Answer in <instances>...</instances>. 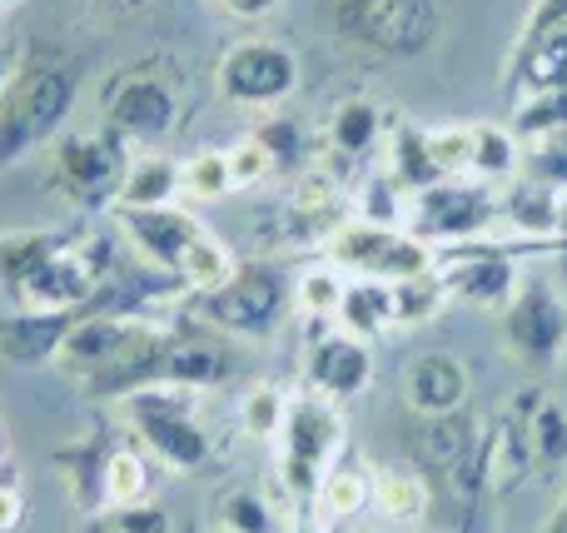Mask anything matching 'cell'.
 I'll list each match as a JSON object with an SVG mask.
<instances>
[{"instance_id": "cell-1", "label": "cell", "mask_w": 567, "mask_h": 533, "mask_svg": "<svg viewBox=\"0 0 567 533\" xmlns=\"http://www.w3.org/2000/svg\"><path fill=\"white\" fill-rule=\"evenodd\" d=\"M80 85L85 70L60 50H30L20 60L0 95V170L20 165L25 155L65 135L80 105Z\"/></svg>"}, {"instance_id": "cell-2", "label": "cell", "mask_w": 567, "mask_h": 533, "mask_svg": "<svg viewBox=\"0 0 567 533\" xmlns=\"http://www.w3.org/2000/svg\"><path fill=\"white\" fill-rule=\"evenodd\" d=\"M120 419L130 424L125 434L169 474L199 479L219 464V444L209 434V424L199 419V389H140V394L120 399Z\"/></svg>"}, {"instance_id": "cell-3", "label": "cell", "mask_w": 567, "mask_h": 533, "mask_svg": "<svg viewBox=\"0 0 567 533\" xmlns=\"http://www.w3.org/2000/svg\"><path fill=\"white\" fill-rule=\"evenodd\" d=\"M323 20L339 40L383 60H413L439 45L449 0H323Z\"/></svg>"}, {"instance_id": "cell-4", "label": "cell", "mask_w": 567, "mask_h": 533, "mask_svg": "<svg viewBox=\"0 0 567 533\" xmlns=\"http://www.w3.org/2000/svg\"><path fill=\"white\" fill-rule=\"evenodd\" d=\"M100 115H105V130H115L130 150H159L185 120L179 75L165 70L159 60L120 65L100 85Z\"/></svg>"}, {"instance_id": "cell-5", "label": "cell", "mask_w": 567, "mask_h": 533, "mask_svg": "<svg viewBox=\"0 0 567 533\" xmlns=\"http://www.w3.org/2000/svg\"><path fill=\"white\" fill-rule=\"evenodd\" d=\"M349 454V414L343 404L299 389L289 404V424L279 434V484L293 504H313L323 474Z\"/></svg>"}, {"instance_id": "cell-6", "label": "cell", "mask_w": 567, "mask_h": 533, "mask_svg": "<svg viewBox=\"0 0 567 533\" xmlns=\"http://www.w3.org/2000/svg\"><path fill=\"white\" fill-rule=\"evenodd\" d=\"M293 315V279L275 259H239V269L219 289L199 295V319L229 339H275Z\"/></svg>"}, {"instance_id": "cell-7", "label": "cell", "mask_w": 567, "mask_h": 533, "mask_svg": "<svg viewBox=\"0 0 567 533\" xmlns=\"http://www.w3.org/2000/svg\"><path fill=\"white\" fill-rule=\"evenodd\" d=\"M135 150L115 130H65L50 145V189L85 215H110Z\"/></svg>"}, {"instance_id": "cell-8", "label": "cell", "mask_w": 567, "mask_h": 533, "mask_svg": "<svg viewBox=\"0 0 567 533\" xmlns=\"http://www.w3.org/2000/svg\"><path fill=\"white\" fill-rule=\"evenodd\" d=\"M409 229L419 239L439 245H468V239H503V205L498 185L478 175L439 180V185L419 189L409 209Z\"/></svg>"}, {"instance_id": "cell-9", "label": "cell", "mask_w": 567, "mask_h": 533, "mask_svg": "<svg viewBox=\"0 0 567 533\" xmlns=\"http://www.w3.org/2000/svg\"><path fill=\"white\" fill-rule=\"evenodd\" d=\"M299 55L293 45H284L275 35H245L219 55L215 65V85L219 95L235 110H255V115H269V110L289 105L299 95Z\"/></svg>"}, {"instance_id": "cell-10", "label": "cell", "mask_w": 567, "mask_h": 533, "mask_svg": "<svg viewBox=\"0 0 567 533\" xmlns=\"http://www.w3.org/2000/svg\"><path fill=\"white\" fill-rule=\"evenodd\" d=\"M319 255H323V265L343 269L349 279H383V285H399V279L439 269L433 265V245L419 239L413 229H383L353 215L333 229Z\"/></svg>"}, {"instance_id": "cell-11", "label": "cell", "mask_w": 567, "mask_h": 533, "mask_svg": "<svg viewBox=\"0 0 567 533\" xmlns=\"http://www.w3.org/2000/svg\"><path fill=\"white\" fill-rule=\"evenodd\" d=\"M503 319V349H508L513 365L533 369V375H548L563 365L567 349V299L548 279H528L523 275L518 295L498 309Z\"/></svg>"}, {"instance_id": "cell-12", "label": "cell", "mask_w": 567, "mask_h": 533, "mask_svg": "<svg viewBox=\"0 0 567 533\" xmlns=\"http://www.w3.org/2000/svg\"><path fill=\"white\" fill-rule=\"evenodd\" d=\"M449 299L463 309H503L523 285V259L503 249V239H468V245H439L433 249Z\"/></svg>"}, {"instance_id": "cell-13", "label": "cell", "mask_w": 567, "mask_h": 533, "mask_svg": "<svg viewBox=\"0 0 567 533\" xmlns=\"http://www.w3.org/2000/svg\"><path fill=\"white\" fill-rule=\"evenodd\" d=\"M110 225L125 239L130 255L155 269H169V275H179L185 249L209 229L185 199L179 205H150V209H110Z\"/></svg>"}, {"instance_id": "cell-14", "label": "cell", "mask_w": 567, "mask_h": 533, "mask_svg": "<svg viewBox=\"0 0 567 533\" xmlns=\"http://www.w3.org/2000/svg\"><path fill=\"white\" fill-rule=\"evenodd\" d=\"M303 385L333 404H353L373 385V345L339 325H319L303 349Z\"/></svg>"}, {"instance_id": "cell-15", "label": "cell", "mask_w": 567, "mask_h": 533, "mask_svg": "<svg viewBox=\"0 0 567 533\" xmlns=\"http://www.w3.org/2000/svg\"><path fill=\"white\" fill-rule=\"evenodd\" d=\"M353 215L349 189L333 170H303L289 185V195L279 199V225H284V245H303V249H323L329 235Z\"/></svg>"}, {"instance_id": "cell-16", "label": "cell", "mask_w": 567, "mask_h": 533, "mask_svg": "<svg viewBox=\"0 0 567 533\" xmlns=\"http://www.w3.org/2000/svg\"><path fill=\"white\" fill-rule=\"evenodd\" d=\"M85 309H0V359L16 369H55Z\"/></svg>"}, {"instance_id": "cell-17", "label": "cell", "mask_w": 567, "mask_h": 533, "mask_svg": "<svg viewBox=\"0 0 567 533\" xmlns=\"http://www.w3.org/2000/svg\"><path fill=\"white\" fill-rule=\"evenodd\" d=\"M473 394V375L458 355H413L403 365V404H409L413 419H443V414H458L468 409Z\"/></svg>"}, {"instance_id": "cell-18", "label": "cell", "mask_w": 567, "mask_h": 533, "mask_svg": "<svg viewBox=\"0 0 567 533\" xmlns=\"http://www.w3.org/2000/svg\"><path fill=\"white\" fill-rule=\"evenodd\" d=\"M498 205H503V235L508 239L563 235L567 225V189L528 175V170L513 175L508 185H498Z\"/></svg>"}, {"instance_id": "cell-19", "label": "cell", "mask_w": 567, "mask_h": 533, "mask_svg": "<svg viewBox=\"0 0 567 533\" xmlns=\"http://www.w3.org/2000/svg\"><path fill=\"white\" fill-rule=\"evenodd\" d=\"M140 319H150V315H90V309H85V315H80V325L70 329V339H65V349H60L55 369L65 379H75V385H85L90 375H100V369H105L110 359L130 345V335L140 329Z\"/></svg>"}, {"instance_id": "cell-20", "label": "cell", "mask_w": 567, "mask_h": 533, "mask_svg": "<svg viewBox=\"0 0 567 533\" xmlns=\"http://www.w3.org/2000/svg\"><path fill=\"white\" fill-rule=\"evenodd\" d=\"M393 120H399V115H393L389 105H379V100L349 95V100H339V105L329 110V125H323V145H329L339 160L359 165V160L383 155Z\"/></svg>"}, {"instance_id": "cell-21", "label": "cell", "mask_w": 567, "mask_h": 533, "mask_svg": "<svg viewBox=\"0 0 567 533\" xmlns=\"http://www.w3.org/2000/svg\"><path fill=\"white\" fill-rule=\"evenodd\" d=\"M235 375V359H229L225 345H209V339H185L169 329L165 349H159V369L155 385H175V389H215Z\"/></svg>"}, {"instance_id": "cell-22", "label": "cell", "mask_w": 567, "mask_h": 533, "mask_svg": "<svg viewBox=\"0 0 567 533\" xmlns=\"http://www.w3.org/2000/svg\"><path fill=\"white\" fill-rule=\"evenodd\" d=\"M115 444L120 439L110 434V429H95V434L55 449V469H60V479H65L80 514H105V464H110V454H115Z\"/></svg>"}, {"instance_id": "cell-23", "label": "cell", "mask_w": 567, "mask_h": 533, "mask_svg": "<svg viewBox=\"0 0 567 533\" xmlns=\"http://www.w3.org/2000/svg\"><path fill=\"white\" fill-rule=\"evenodd\" d=\"M553 90H567V25L553 30V35L523 45L518 55H508V95L513 105L533 95H553Z\"/></svg>"}, {"instance_id": "cell-24", "label": "cell", "mask_w": 567, "mask_h": 533, "mask_svg": "<svg viewBox=\"0 0 567 533\" xmlns=\"http://www.w3.org/2000/svg\"><path fill=\"white\" fill-rule=\"evenodd\" d=\"M433 504V479L419 464H389L373 469V514L393 529H409L429 514Z\"/></svg>"}, {"instance_id": "cell-25", "label": "cell", "mask_w": 567, "mask_h": 533, "mask_svg": "<svg viewBox=\"0 0 567 533\" xmlns=\"http://www.w3.org/2000/svg\"><path fill=\"white\" fill-rule=\"evenodd\" d=\"M363 509H373V469L343 454L339 464L323 474L319 494H313V514H319V529H343V524H353Z\"/></svg>"}, {"instance_id": "cell-26", "label": "cell", "mask_w": 567, "mask_h": 533, "mask_svg": "<svg viewBox=\"0 0 567 533\" xmlns=\"http://www.w3.org/2000/svg\"><path fill=\"white\" fill-rule=\"evenodd\" d=\"M179 160L165 150H135L120 180L115 209H150V205H179Z\"/></svg>"}, {"instance_id": "cell-27", "label": "cell", "mask_w": 567, "mask_h": 533, "mask_svg": "<svg viewBox=\"0 0 567 533\" xmlns=\"http://www.w3.org/2000/svg\"><path fill=\"white\" fill-rule=\"evenodd\" d=\"M528 170V145L503 120H473V175L488 185H508L513 175Z\"/></svg>"}, {"instance_id": "cell-28", "label": "cell", "mask_w": 567, "mask_h": 533, "mask_svg": "<svg viewBox=\"0 0 567 533\" xmlns=\"http://www.w3.org/2000/svg\"><path fill=\"white\" fill-rule=\"evenodd\" d=\"M383 170H389L393 180H399L409 195H419V189H429V185H439V165H433V155H429V130L423 125H413V120H393V130H389V145H383Z\"/></svg>"}, {"instance_id": "cell-29", "label": "cell", "mask_w": 567, "mask_h": 533, "mask_svg": "<svg viewBox=\"0 0 567 533\" xmlns=\"http://www.w3.org/2000/svg\"><path fill=\"white\" fill-rule=\"evenodd\" d=\"M219 533H289V519L259 484H229L215 499Z\"/></svg>"}, {"instance_id": "cell-30", "label": "cell", "mask_w": 567, "mask_h": 533, "mask_svg": "<svg viewBox=\"0 0 567 533\" xmlns=\"http://www.w3.org/2000/svg\"><path fill=\"white\" fill-rule=\"evenodd\" d=\"M333 325L359 335V339H369V345L379 335H389L393 329V285H383V279H349Z\"/></svg>"}, {"instance_id": "cell-31", "label": "cell", "mask_w": 567, "mask_h": 533, "mask_svg": "<svg viewBox=\"0 0 567 533\" xmlns=\"http://www.w3.org/2000/svg\"><path fill=\"white\" fill-rule=\"evenodd\" d=\"M289 404H293V394L284 385H275V379H255L235 404L239 434L255 439V444H279L284 424H289Z\"/></svg>"}, {"instance_id": "cell-32", "label": "cell", "mask_w": 567, "mask_h": 533, "mask_svg": "<svg viewBox=\"0 0 567 533\" xmlns=\"http://www.w3.org/2000/svg\"><path fill=\"white\" fill-rule=\"evenodd\" d=\"M239 269V255L235 245H229L225 235H215V229H205V235L195 239V245L185 249V259H179V279H185V295H209V289H219L229 275Z\"/></svg>"}, {"instance_id": "cell-33", "label": "cell", "mask_w": 567, "mask_h": 533, "mask_svg": "<svg viewBox=\"0 0 567 533\" xmlns=\"http://www.w3.org/2000/svg\"><path fill=\"white\" fill-rule=\"evenodd\" d=\"M150 489H155V459L140 444H115L105 464V509L145 504V499H155Z\"/></svg>"}, {"instance_id": "cell-34", "label": "cell", "mask_w": 567, "mask_h": 533, "mask_svg": "<svg viewBox=\"0 0 567 533\" xmlns=\"http://www.w3.org/2000/svg\"><path fill=\"white\" fill-rule=\"evenodd\" d=\"M349 205H353V219H369V225H383V229H409L413 195L389 170H373L359 189H349Z\"/></svg>"}, {"instance_id": "cell-35", "label": "cell", "mask_w": 567, "mask_h": 533, "mask_svg": "<svg viewBox=\"0 0 567 533\" xmlns=\"http://www.w3.org/2000/svg\"><path fill=\"white\" fill-rule=\"evenodd\" d=\"M179 195H185L189 205H215V199L239 195V189H235V175H229L225 150H219V145H205V150H195V155L179 160Z\"/></svg>"}, {"instance_id": "cell-36", "label": "cell", "mask_w": 567, "mask_h": 533, "mask_svg": "<svg viewBox=\"0 0 567 533\" xmlns=\"http://www.w3.org/2000/svg\"><path fill=\"white\" fill-rule=\"evenodd\" d=\"M443 309H453V299H449V285H443L439 269L413 275V279H399V285H393V329L433 325Z\"/></svg>"}, {"instance_id": "cell-37", "label": "cell", "mask_w": 567, "mask_h": 533, "mask_svg": "<svg viewBox=\"0 0 567 533\" xmlns=\"http://www.w3.org/2000/svg\"><path fill=\"white\" fill-rule=\"evenodd\" d=\"M343 285L349 275L333 265H309L299 279H293V315L309 319V325H333L343 305Z\"/></svg>"}, {"instance_id": "cell-38", "label": "cell", "mask_w": 567, "mask_h": 533, "mask_svg": "<svg viewBox=\"0 0 567 533\" xmlns=\"http://www.w3.org/2000/svg\"><path fill=\"white\" fill-rule=\"evenodd\" d=\"M533 464L538 474L567 469V404L548 389H538V404H533Z\"/></svg>"}, {"instance_id": "cell-39", "label": "cell", "mask_w": 567, "mask_h": 533, "mask_svg": "<svg viewBox=\"0 0 567 533\" xmlns=\"http://www.w3.org/2000/svg\"><path fill=\"white\" fill-rule=\"evenodd\" d=\"M508 125L523 135V145H533V140L567 135V90H553V95L518 100V105H513V120H508Z\"/></svg>"}, {"instance_id": "cell-40", "label": "cell", "mask_w": 567, "mask_h": 533, "mask_svg": "<svg viewBox=\"0 0 567 533\" xmlns=\"http://www.w3.org/2000/svg\"><path fill=\"white\" fill-rule=\"evenodd\" d=\"M225 160H229V175H235V189H259L279 175L275 155H269V145L255 135V130L239 135L235 145H225Z\"/></svg>"}, {"instance_id": "cell-41", "label": "cell", "mask_w": 567, "mask_h": 533, "mask_svg": "<svg viewBox=\"0 0 567 533\" xmlns=\"http://www.w3.org/2000/svg\"><path fill=\"white\" fill-rule=\"evenodd\" d=\"M429 155L443 180L473 175V125H429Z\"/></svg>"}, {"instance_id": "cell-42", "label": "cell", "mask_w": 567, "mask_h": 533, "mask_svg": "<svg viewBox=\"0 0 567 533\" xmlns=\"http://www.w3.org/2000/svg\"><path fill=\"white\" fill-rule=\"evenodd\" d=\"M259 140L269 145V155H275V165H279V175H303V130L293 125L289 115H279V110H269L265 115V125L255 130Z\"/></svg>"}, {"instance_id": "cell-43", "label": "cell", "mask_w": 567, "mask_h": 533, "mask_svg": "<svg viewBox=\"0 0 567 533\" xmlns=\"http://www.w3.org/2000/svg\"><path fill=\"white\" fill-rule=\"evenodd\" d=\"M563 25H567V0H533V10L523 16V25H518V35H513L508 55H518L523 45H533V40L553 35V30H563Z\"/></svg>"}, {"instance_id": "cell-44", "label": "cell", "mask_w": 567, "mask_h": 533, "mask_svg": "<svg viewBox=\"0 0 567 533\" xmlns=\"http://www.w3.org/2000/svg\"><path fill=\"white\" fill-rule=\"evenodd\" d=\"M115 514L120 533H179L175 514H169L165 504H155V499H145V504H130V509H110Z\"/></svg>"}, {"instance_id": "cell-45", "label": "cell", "mask_w": 567, "mask_h": 533, "mask_svg": "<svg viewBox=\"0 0 567 533\" xmlns=\"http://www.w3.org/2000/svg\"><path fill=\"white\" fill-rule=\"evenodd\" d=\"M503 249H508L513 259H553L567 285V229L563 235H543V239H508L503 235Z\"/></svg>"}, {"instance_id": "cell-46", "label": "cell", "mask_w": 567, "mask_h": 533, "mask_svg": "<svg viewBox=\"0 0 567 533\" xmlns=\"http://www.w3.org/2000/svg\"><path fill=\"white\" fill-rule=\"evenodd\" d=\"M219 10H225L229 20H239V25H265V20L279 16L284 0H215Z\"/></svg>"}, {"instance_id": "cell-47", "label": "cell", "mask_w": 567, "mask_h": 533, "mask_svg": "<svg viewBox=\"0 0 567 533\" xmlns=\"http://www.w3.org/2000/svg\"><path fill=\"white\" fill-rule=\"evenodd\" d=\"M25 524V494L16 484H0V533H16Z\"/></svg>"}, {"instance_id": "cell-48", "label": "cell", "mask_w": 567, "mask_h": 533, "mask_svg": "<svg viewBox=\"0 0 567 533\" xmlns=\"http://www.w3.org/2000/svg\"><path fill=\"white\" fill-rule=\"evenodd\" d=\"M538 533H567V484H563V494H558V504H553V514H548V524H543Z\"/></svg>"}, {"instance_id": "cell-49", "label": "cell", "mask_w": 567, "mask_h": 533, "mask_svg": "<svg viewBox=\"0 0 567 533\" xmlns=\"http://www.w3.org/2000/svg\"><path fill=\"white\" fill-rule=\"evenodd\" d=\"M75 533H120V524H115V514H85V524H80Z\"/></svg>"}, {"instance_id": "cell-50", "label": "cell", "mask_w": 567, "mask_h": 533, "mask_svg": "<svg viewBox=\"0 0 567 533\" xmlns=\"http://www.w3.org/2000/svg\"><path fill=\"white\" fill-rule=\"evenodd\" d=\"M16 65H20V60L10 55V50H0V95H6V85H10V75H16Z\"/></svg>"}, {"instance_id": "cell-51", "label": "cell", "mask_w": 567, "mask_h": 533, "mask_svg": "<svg viewBox=\"0 0 567 533\" xmlns=\"http://www.w3.org/2000/svg\"><path fill=\"white\" fill-rule=\"evenodd\" d=\"M16 6H25V0H0V16H6V10H16Z\"/></svg>"}, {"instance_id": "cell-52", "label": "cell", "mask_w": 567, "mask_h": 533, "mask_svg": "<svg viewBox=\"0 0 567 533\" xmlns=\"http://www.w3.org/2000/svg\"><path fill=\"white\" fill-rule=\"evenodd\" d=\"M179 533H205V529H199V524H185V529H179Z\"/></svg>"}, {"instance_id": "cell-53", "label": "cell", "mask_w": 567, "mask_h": 533, "mask_svg": "<svg viewBox=\"0 0 567 533\" xmlns=\"http://www.w3.org/2000/svg\"><path fill=\"white\" fill-rule=\"evenodd\" d=\"M0 454H6V429H0Z\"/></svg>"}, {"instance_id": "cell-54", "label": "cell", "mask_w": 567, "mask_h": 533, "mask_svg": "<svg viewBox=\"0 0 567 533\" xmlns=\"http://www.w3.org/2000/svg\"><path fill=\"white\" fill-rule=\"evenodd\" d=\"M115 6H140V0H115Z\"/></svg>"}, {"instance_id": "cell-55", "label": "cell", "mask_w": 567, "mask_h": 533, "mask_svg": "<svg viewBox=\"0 0 567 533\" xmlns=\"http://www.w3.org/2000/svg\"><path fill=\"white\" fill-rule=\"evenodd\" d=\"M323 533H343V529H323Z\"/></svg>"}, {"instance_id": "cell-56", "label": "cell", "mask_w": 567, "mask_h": 533, "mask_svg": "<svg viewBox=\"0 0 567 533\" xmlns=\"http://www.w3.org/2000/svg\"><path fill=\"white\" fill-rule=\"evenodd\" d=\"M463 533H468V529H463Z\"/></svg>"}]
</instances>
